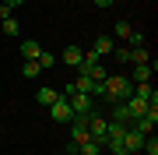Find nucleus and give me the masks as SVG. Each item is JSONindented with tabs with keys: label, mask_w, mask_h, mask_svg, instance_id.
Masks as SVG:
<instances>
[{
	"label": "nucleus",
	"mask_w": 158,
	"mask_h": 155,
	"mask_svg": "<svg viewBox=\"0 0 158 155\" xmlns=\"http://www.w3.org/2000/svg\"><path fill=\"white\" fill-rule=\"evenodd\" d=\"M0 32H4V35H11V39H14V35L21 32V21H14V14H11V18H4V21H0Z\"/></svg>",
	"instance_id": "11"
},
{
	"label": "nucleus",
	"mask_w": 158,
	"mask_h": 155,
	"mask_svg": "<svg viewBox=\"0 0 158 155\" xmlns=\"http://www.w3.org/2000/svg\"><path fill=\"white\" fill-rule=\"evenodd\" d=\"M102 88H106L102 102L116 106V102H123V99H130V92H134V81H130V78L123 74V71H119V74H106V81H102Z\"/></svg>",
	"instance_id": "1"
},
{
	"label": "nucleus",
	"mask_w": 158,
	"mask_h": 155,
	"mask_svg": "<svg viewBox=\"0 0 158 155\" xmlns=\"http://www.w3.org/2000/svg\"><path fill=\"white\" fill-rule=\"evenodd\" d=\"M39 53H42V46H39L35 39H25V42H21V57H25V60H39Z\"/></svg>",
	"instance_id": "10"
},
{
	"label": "nucleus",
	"mask_w": 158,
	"mask_h": 155,
	"mask_svg": "<svg viewBox=\"0 0 158 155\" xmlns=\"http://www.w3.org/2000/svg\"><path fill=\"white\" fill-rule=\"evenodd\" d=\"M106 148H109V155H130V152L123 148V141H109Z\"/></svg>",
	"instance_id": "19"
},
{
	"label": "nucleus",
	"mask_w": 158,
	"mask_h": 155,
	"mask_svg": "<svg viewBox=\"0 0 158 155\" xmlns=\"http://www.w3.org/2000/svg\"><path fill=\"white\" fill-rule=\"evenodd\" d=\"M56 63H60V57H56V53H49V50H42V53H39V67H42V71L56 67Z\"/></svg>",
	"instance_id": "14"
},
{
	"label": "nucleus",
	"mask_w": 158,
	"mask_h": 155,
	"mask_svg": "<svg viewBox=\"0 0 158 155\" xmlns=\"http://www.w3.org/2000/svg\"><path fill=\"white\" fill-rule=\"evenodd\" d=\"M85 120H88V134H91V141L106 144V127H109V120H106V116H98V113H88Z\"/></svg>",
	"instance_id": "3"
},
{
	"label": "nucleus",
	"mask_w": 158,
	"mask_h": 155,
	"mask_svg": "<svg viewBox=\"0 0 158 155\" xmlns=\"http://www.w3.org/2000/svg\"><path fill=\"white\" fill-rule=\"evenodd\" d=\"M113 50H116V39H113V35H95V46H91V53H98V57H109Z\"/></svg>",
	"instance_id": "9"
},
{
	"label": "nucleus",
	"mask_w": 158,
	"mask_h": 155,
	"mask_svg": "<svg viewBox=\"0 0 158 155\" xmlns=\"http://www.w3.org/2000/svg\"><path fill=\"white\" fill-rule=\"evenodd\" d=\"M49 116H53V123H70L74 120V109H70V102L63 95H56V102L49 106Z\"/></svg>",
	"instance_id": "5"
},
{
	"label": "nucleus",
	"mask_w": 158,
	"mask_h": 155,
	"mask_svg": "<svg viewBox=\"0 0 158 155\" xmlns=\"http://www.w3.org/2000/svg\"><path fill=\"white\" fill-rule=\"evenodd\" d=\"M127 42H130V46H134V50H137V46H144V35H141V32H137V28H134V32H130V39H127Z\"/></svg>",
	"instance_id": "20"
},
{
	"label": "nucleus",
	"mask_w": 158,
	"mask_h": 155,
	"mask_svg": "<svg viewBox=\"0 0 158 155\" xmlns=\"http://www.w3.org/2000/svg\"><path fill=\"white\" fill-rule=\"evenodd\" d=\"M56 88H39V92H35V99H39V106H53V102H56Z\"/></svg>",
	"instance_id": "12"
},
{
	"label": "nucleus",
	"mask_w": 158,
	"mask_h": 155,
	"mask_svg": "<svg viewBox=\"0 0 158 155\" xmlns=\"http://www.w3.org/2000/svg\"><path fill=\"white\" fill-rule=\"evenodd\" d=\"M77 155H102V144H98V141H85V144L77 148Z\"/></svg>",
	"instance_id": "17"
},
{
	"label": "nucleus",
	"mask_w": 158,
	"mask_h": 155,
	"mask_svg": "<svg viewBox=\"0 0 158 155\" xmlns=\"http://www.w3.org/2000/svg\"><path fill=\"white\" fill-rule=\"evenodd\" d=\"M130 63H151V53H148L144 46H137V50H130Z\"/></svg>",
	"instance_id": "15"
},
{
	"label": "nucleus",
	"mask_w": 158,
	"mask_h": 155,
	"mask_svg": "<svg viewBox=\"0 0 158 155\" xmlns=\"http://www.w3.org/2000/svg\"><path fill=\"white\" fill-rule=\"evenodd\" d=\"M130 95H137V99H144V102L158 106V92L151 88V81H137V85H134V92H130Z\"/></svg>",
	"instance_id": "6"
},
{
	"label": "nucleus",
	"mask_w": 158,
	"mask_h": 155,
	"mask_svg": "<svg viewBox=\"0 0 158 155\" xmlns=\"http://www.w3.org/2000/svg\"><path fill=\"white\" fill-rule=\"evenodd\" d=\"M81 60H85V50L81 46H67L60 53V63H67V67H81Z\"/></svg>",
	"instance_id": "8"
},
{
	"label": "nucleus",
	"mask_w": 158,
	"mask_h": 155,
	"mask_svg": "<svg viewBox=\"0 0 158 155\" xmlns=\"http://www.w3.org/2000/svg\"><path fill=\"white\" fill-rule=\"evenodd\" d=\"M113 4H116V0H95V7H102V11H109Z\"/></svg>",
	"instance_id": "22"
},
{
	"label": "nucleus",
	"mask_w": 158,
	"mask_h": 155,
	"mask_svg": "<svg viewBox=\"0 0 158 155\" xmlns=\"http://www.w3.org/2000/svg\"><path fill=\"white\" fill-rule=\"evenodd\" d=\"M4 18H11V7H4V4H0V21H4Z\"/></svg>",
	"instance_id": "23"
},
{
	"label": "nucleus",
	"mask_w": 158,
	"mask_h": 155,
	"mask_svg": "<svg viewBox=\"0 0 158 155\" xmlns=\"http://www.w3.org/2000/svg\"><path fill=\"white\" fill-rule=\"evenodd\" d=\"M130 67H134L130 71V81H134V85L137 81H151V74H155V60L151 63H130Z\"/></svg>",
	"instance_id": "7"
},
{
	"label": "nucleus",
	"mask_w": 158,
	"mask_h": 155,
	"mask_svg": "<svg viewBox=\"0 0 158 155\" xmlns=\"http://www.w3.org/2000/svg\"><path fill=\"white\" fill-rule=\"evenodd\" d=\"M67 127H70V144H77V148H81L85 141H91V134H88V120H85V116H74Z\"/></svg>",
	"instance_id": "4"
},
{
	"label": "nucleus",
	"mask_w": 158,
	"mask_h": 155,
	"mask_svg": "<svg viewBox=\"0 0 158 155\" xmlns=\"http://www.w3.org/2000/svg\"><path fill=\"white\" fill-rule=\"evenodd\" d=\"M0 4H4V7H11V11H14V7H21L25 0H0Z\"/></svg>",
	"instance_id": "21"
},
{
	"label": "nucleus",
	"mask_w": 158,
	"mask_h": 155,
	"mask_svg": "<svg viewBox=\"0 0 158 155\" xmlns=\"http://www.w3.org/2000/svg\"><path fill=\"white\" fill-rule=\"evenodd\" d=\"M113 57H116L119 67H127V63H130V50H127V46H116V50H113Z\"/></svg>",
	"instance_id": "18"
},
{
	"label": "nucleus",
	"mask_w": 158,
	"mask_h": 155,
	"mask_svg": "<svg viewBox=\"0 0 158 155\" xmlns=\"http://www.w3.org/2000/svg\"><path fill=\"white\" fill-rule=\"evenodd\" d=\"M70 102V109H74V116H88V113H95V99L91 95H85V92H70V95H63Z\"/></svg>",
	"instance_id": "2"
},
{
	"label": "nucleus",
	"mask_w": 158,
	"mask_h": 155,
	"mask_svg": "<svg viewBox=\"0 0 158 155\" xmlns=\"http://www.w3.org/2000/svg\"><path fill=\"white\" fill-rule=\"evenodd\" d=\"M130 32H134V25H130V21H116V25H113V39H123V42H127Z\"/></svg>",
	"instance_id": "13"
},
{
	"label": "nucleus",
	"mask_w": 158,
	"mask_h": 155,
	"mask_svg": "<svg viewBox=\"0 0 158 155\" xmlns=\"http://www.w3.org/2000/svg\"><path fill=\"white\" fill-rule=\"evenodd\" d=\"M39 71H42L39 60H25V63H21V74H25V78H39Z\"/></svg>",
	"instance_id": "16"
},
{
	"label": "nucleus",
	"mask_w": 158,
	"mask_h": 155,
	"mask_svg": "<svg viewBox=\"0 0 158 155\" xmlns=\"http://www.w3.org/2000/svg\"><path fill=\"white\" fill-rule=\"evenodd\" d=\"M60 155H67V152H60Z\"/></svg>",
	"instance_id": "24"
}]
</instances>
